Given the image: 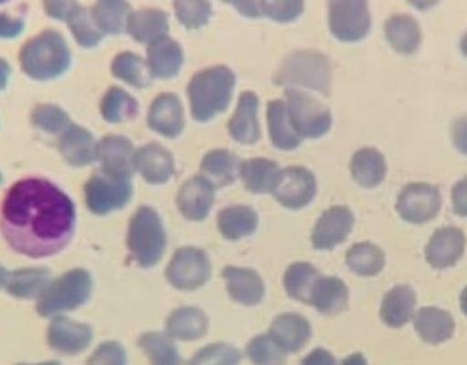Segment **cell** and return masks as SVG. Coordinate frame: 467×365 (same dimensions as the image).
<instances>
[{"instance_id":"1","label":"cell","mask_w":467,"mask_h":365,"mask_svg":"<svg viewBox=\"0 0 467 365\" xmlns=\"http://www.w3.org/2000/svg\"><path fill=\"white\" fill-rule=\"evenodd\" d=\"M76 209L70 197L43 177L17 180L0 204V233L17 255L45 258L72 240Z\"/></svg>"},{"instance_id":"2","label":"cell","mask_w":467,"mask_h":365,"mask_svg":"<svg viewBox=\"0 0 467 365\" xmlns=\"http://www.w3.org/2000/svg\"><path fill=\"white\" fill-rule=\"evenodd\" d=\"M234 86L235 75L225 66H213L195 73L187 88L194 120L204 123L223 113L231 103Z\"/></svg>"},{"instance_id":"3","label":"cell","mask_w":467,"mask_h":365,"mask_svg":"<svg viewBox=\"0 0 467 365\" xmlns=\"http://www.w3.org/2000/svg\"><path fill=\"white\" fill-rule=\"evenodd\" d=\"M283 88H306L329 95L332 88L331 60L324 53L302 50L289 55L274 78Z\"/></svg>"},{"instance_id":"4","label":"cell","mask_w":467,"mask_h":365,"mask_svg":"<svg viewBox=\"0 0 467 365\" xmlns=\"http://www.w3.org/2000/svg\"><path fill=\"white\" fill-rule=\"evenodd\" d=\"M127 245L140 267H153L166 251L167 235L159 213L151 207H140L129 227Z\"/></svg>"},{"instance_id":"5","label":"cell","mask_w":467,"mask_h":365,"mask_svg":"<svg viewBox=\"0 0 467 365\" xmlns=\"http://www.w3.org/2000/svg\"><path fill=\"white\" fill-rule=\"evenodd\" d=\"M90 274L83 268H75L63 274L62 277L50 281L39 298L36 310L42 317L58 316L66 311H73L90 298Z\"/></svg>"},{"instance_id":"6","label":"cell","mask_w":467,"mask_h":365,"mask_svg":"<svg viewBox=\"0 0 467 365\" xmlns=\"http://www.w3.org/2000/svg\"><path fill=\"white\" fill-rule=\"evenodd\" d=\"M443 204L441 189L433 182H412L402 187L396 212L409 224H428L438 217Z\"/></svg>"},{"instance_id":"7","label":"cell","mask_w":467,"mask_h":365,"mask_svg":"<svg viewBox=\"0 0 467 365\" xmlns=\"http://www.w3.org/2000/svg\"><path fill=\"white\" fill-rule=\"evenodd\" d=\"M286 110L292 128L301 139H318L331 129V111L308 93L296 89L286 90Z\"/></svg>"},{"instance_id":"8","label":"cell","mask_w":467,"mask_h":365,"mask_svg":"<svg viewBox=\"0 0 467 365\" xmlns=\"http://www.w3.org/2000/svg\"><path fill=\"white\" fill-rule=\"evenodd\" d=\"M329 29L339 42L357 43L372 27L369 0H328Z\"/></svg>"},{"instance_id":"9","label":"cell","mask_w":467,"mask_h":365,"mask_svg":"<svg viewBox=\"0 0 467 365\" xmlns=\"http://www.w3.org/2000/svg\"><path fill=\"white\" fill-rule=\"evenodd\" d=\"M212 277V263L205 251L195 247L180 248L167 268V280L172 287L192 291L202 287Z\"/></svg>"},{"instance_id":"10","label":"cell","mask_w":467,"mask_h":365,"mask_svg":"<svg viewBox=\"0 0 467 365\" xmlns=\"http://www.w3.org/2000/svg\"><path fill=\"white\" fill-rule=\"evenodd\" d=\"M274 196L286 209L299 210L314 200L317 180L308 169L292 166L279 172Z\"/></svg>"},{"instance_id":"11","label":"cell","mask_w":467,"mask_h":365,"mask_svg":"<svg viewBox=\"0 0 467 365\" xmlns=\"http://www.w3.org/2000/svg\"><path fill=\"white\" fill-rule=\"evenodd\" d=\"M466 235L456 225H445L429 238L425 248L428 265L435 270H445L458 265L466 250Z\"/></svg>"},{"instance_id":"12","label":"cell","mask_w":467,"mask_h":365,"mask_svg":"<svg viewBox=\"0 0 467 365\" xmlns=\"http://www.w3.org/2000/svg\"><path fill=\"white\" fill-rule=\"evenodd\" d=\"M355 224L354 213L347 205H334L319 217L312 232V245L317 250H332L342 245Z\"/></svg>"},{"instance_id":"13","label":"cell","mask_w":467,"mask_h":365,"mask_svg":"<svg viewBox=\"0 0 467 365\" xmlns=\"http://www.w3.org/2000/svg\"><path fill=\"white\" fill-rule=\"evenodd\" d=\"M93 329L66 317H55L47 328V342L53 351L63 356H78L90 346Z\"/></svg>"},{"instance_id":"14","label":"cell","mask_w":467,"mask_h":365,"mask_svg":"<svg viewBox=\"0 0 467 365\" xmlns=\"http://www.w3.org/2000/svg\"><path fill=\"white\" fill-rule=\"evenodd\" d=\"M383 35L393 52L400 56H412L423 45V29L415 16L393 14L383 25Z\"/></svg>"},{"instance_id":"15","label":"cell","mask_w":467,"mask_h":365,"mask_svg":"<svg viewBox=\"0 0 467 365\" xmlns=\"http://www.w3.org/2000/svg\"><path fill=\"white\" fill-rule=\"evenodd\" d=\"M215 187L205 177L194 176L180 187L177 205L185 219L202 222L214 204Z\"/></svg>"},{"instance_id":"16","label":"cell","mask_w":467,"mask_h":365,"mask_svg":"<svg viewBox=\"0 0 467 365\" xmlns=\"http://www.w3.org/2000/svg\"><path fill=\"white\" fill-rule=\"evenodd\" d=\"M149 128L161 136L174 139L184 130V109L182 100L172 93H161L149 110Z\"/></svg>"},{"instance_id":"17","label":"cell","mask_w":467,"mask_h":365,"mask_svg":"<svg viewBox=\"0 0 467 365\" xmlns=\"http://www.w3.org/2000/svg\"><path fill=\"white\" fill-rule=\"evenodd\" d=\"M416 333L431 346H439L453 337L456 324L449 311L438 307H423L413 317Z\"/></svg>"},{"instance_id":"18","label":"cell","mask_w":467,"mask_h":365,"mask_svg":"<svg viewBox=\"0 0 467 365\" xmlns=\"http://www.w3.org/2000/svg\"><path fill=\"white\" fill-rule=\"evenodd\" d=\"M349 170L357 184L365 189H375L387 179V159L375 147H362L350 159Z\"/></svg>"},{"instance_id":"19","label":"cell","mask_w":467,"mask_h":365,"mask_svg":"<svg viewBox=\"0 0 467 365\" xmlns=\"http://www.w3.org/2000/svg\"><path fill=\"white\" fill-rule=\"evenodd\" d=\"M258 98L253 91H244L238 100L235 113L233 114L228 131L234 141L241 144H254L261 136L260 123H258Z\"/></svg>"},{"instance_id":"20","label":"cell","mask_w":467,"mask_h":365,"mask_svg":"<svg viewBox=\"0 0 467 365\" xmlns=\"http://www.w3.org/2000/svg\"><path fill=\"white\" fill-rule=\"evenodd\" d=\"M136 167L150 184H162L174 174L172 154L159 143L141 147L136 154Z\"/></svg>"},{"instance_id":"21","label":"cell","mask_w":467,"mask_h":365,"mask_svg":"<svg viewBox=\"0 0 467 365\" xmlns=\"http://www.w3.org/2000/svg\"><path fill=\"white\" fill-rule=\"evenodd\" d=\"M184 62L182 46L166 36L156 40L147 50V66L156 78H171L179 75Z\"/></svg>"},{"instance_id":"22","label":"cell","mask_w":467,"mask_h":365,"mask_svg":"<svg viewBox=\"0 0 467 365\" xmlns=\"http://www.w3.org/2000/svg\"><path fill=\"white\" fill-rule=\"evenodd\" d=\"M311 326L299 314L285 313L276 317L270 336L285 352H298L311 339Z\"/></svg>"},{"instance_id":"23","label":"cell","mask_w":467,"mask_h":365,"mask_svg":"<svg viewBox=\"0 0 467 365\" xmlns=\"http://www.w3.org/2000/svg\"><path fill=\"white\" fill-rule=\"evenodd\" d=\"M131 197L130 182L119 180L116 182L108 180H96L90 182L88 190V203L96 214H106L113 210L121 209Z\"/></svg>"},{"instance_id":"24","label":"cell","mask_w":467,"mask_h":365,"mask_svg":"<svg viewBox=\"0 0 467 365\" xmlns=\"http://www.w3.org/2000/svg\"><path fill=\"white\" fill-rule=\"evenodd\" d=\"M416 293L409 286H396L383 297L380 318L390 328H400L413 319Z\"/></svg>"},{"instance_id":"25","label":"cell","mask_w":467,"mask_h":365,"mask_svg":"<svg viewBox=\"0 0 467 365\" xmlns=\"http://www.w3.org/2000/svg\"><path fill=\"white\" fill-rule=\"evenodd\" d=\"M231 298L243 306H256L265 294L263 280L250 268L227 267L223 273Z\"/></svg>"},{"instance_id":"26","label":"cell","mask_w":467,"mask_h":365,"mask_svg":"<svg viewBox=\"0 0 467 365\" xmlns=\"http://www.w3.org/2000/svg\"><path fill=\"white\" fill-rule=\"evenodd\" d=\"M349 291L344 281L335 277H319L312 290L309 304L325 316H337L348 307Z\"/></svg>"},{"instance_id":"27","label":"cell","mask_w":467,"mask_h":365,"mask_svg":"<svg viewBox=\"0 0 467 365\" xmlns=\"http://www.w3.org/2000/svg\"><path fill=\"white\" fill-rule=\"evenodd\" d=\"M50 281H52V276L49 268H19L14 273H9L5 287L15 298L33 300V298H39Z\"/></svg>"},{"instance_id":"28","label":"cell","mask_w":467,"mask_h":365,"mask_svg":"<svg viewBox=\"0 0 467 365\" xmlns=\"http://www.w3.org/2000/svg\"><path fill=\"white\" fill-rule=\"evenodd\" d=\"M279 172L278 164L273 160L256 157L241 163L240 176L248 192L265 194L275 189Z\"/></svg>"},{"instance_id":"29","label":"cell","mask_w":467,"mask_h":365,"mask_svg":"<svg viewBox=\"0 0 467 365\" xmlns=\"http://www.w3.org/2000/svg\"><path fill=\"white\" fill-rule=\"evenodd\" d=\"M240 159L225 149L210 151L202 162V176L214 187L228 186L235 182L240 174Z\"/></svg>"},{"instance_id":"30","label":"cell","mask_w":467,"mask_h":365,"mask_svg":"<svg viewBox=\"0 0 467 365\" xmlns=\"http://www.w3.org/2000/svg\"><path fill=\"white\" fill-rule=\"evenodd\" d=\"M129 32L140 43H151L169 35V15L164 10L143 9L131 15Z\"/></svg>"},{"instance_id":"31","label":"cell","mask_w":467,"mask_h":365,"mask_svg":"<svg viewBox=\"0 0 467 365\" xmlns=\"http://www.w3.org/2000/svg\"><path fill=\"white\" fill-rule=\"evenodd\" d=\"M266 119H268V130H270L271 141L276 149L281 151H294L301 144V137L292 128L289 120L286 103L283 100L270 101L266 109Z\"/></svg>"},{"instance_id":"32","label":"cell","mask_w":467,"mask_h":365,"mask_svg":"<svg viewBox=\"0 0 467 365\" xmlns=\"http://www.w3.org/2000/svg\"><path fill=\"white\" fill-rule=\"evenodd\" d=\"M208 319L202 310L195 307H182L172 311L167 319V334L172 339L192 341L205 336Z\"/></svg>"},{"instance_id":"33","label":"cell","mask_w":467,"mask_h":365,"mask_svg":"<svg viewBox=\"0 0 467 365\" xmlns=\"http://www.w3.org/2000/svg\"><path fill=\"white\" fill-rule=\"evenodd\" d=\"M218 230L227 240H240L258 227V215L248 205H231L218 213Z\"/></svg>"},{"instance_id":"34","label":"cell","mask_w":467,"mask_h":365,"mask_svg":"<svg viewBox=\"0 0 467 365\" xmlns=\"http://www.w3.org/2000/svg\"><path fill=\"white\" fill-rule=\"evenodd\" d=\"M385 253L372 243H358L347 253V265L350 270L362 277L378 276L385 267Z\"/></svg>"},{"instance_id":"35","label":"cell","mask_w":467,"mask_h":365,"mask_svg":"<svg viewBox=\"0 0 467 365\" xmlns=\"http://www.w3.org/2000/svg\"><path fill=\"white\" fill-rule=\"evenodd\" d=\"M319 277H321L319 271L308 263H296L289 266L286 270L284 286L291 298L309 304L312 290Z\"/></svg>"},{"instance_id":"36","label":"cell","mask_w":467,"mask_h":365,"mask_svg":"<svg viewBox=\"0 0 467 365\" xmlns=\"http://www.w3.org/2000/svg\"><path fill=\"white\" fill-rule=\"evenodd\" d=\"M140 349H143L151 365H189L180 357L174 342L166 334L146 333L140 337Z\"/></svg>"},{"instance_id":"37","label":"cell","mask_w":467,"mask_h":365,"mask_svg":"<svg viewBox=\"0 0 467 365\" xmlns=\"http://www.w3.org/2000/svg\"><path fill=\"white\" fill-rule=\"evenodd\" d=\"M104 154H106V166L110 167L117 176L127 179L133 173L136 162H133V146L130 141L121 137L109 139Z\"/></svg>"},{"instance_id":"38","label":"cell","mask_w":467,"mask_h":365,"mask_svg":"<svg viewBox=\"0 0 467 365\" xmlns=\"http://www.w3.org/2000/svg\"><path fill=\"white\" fill-rule=\"evenodd\" d=\"M174 12L182 26L200 29L210 22L213 15L210 0H174Z\"/></svg>"},{"instance_id":"39","label":"cell","mask_w":467,"mask_h":365,"mask_svg":"<svg viewBox=\"0 0 467 365\" xmlns=\"http://www.w3.org/2000/svg\"><path fill=\"white\" fill-rule=\"evenodd\" d=\"M114 73L136 88H147L153 78L147 63L134 53L119 56L114 63Z\"/></svg>"},{"instance_id":"40","label":"cell","mask_w":467,"mask_h":365,"mask_svg":"<svg viewBox=\"0 0 467 365\" xmlns=\"http://www.w3.org/2000/svg\"><path fill=\"white\" fill-rule=\"evenodd\" d=\"M247 356L255 365H285L286 352L274 341L270 334L251 339Z\"/></svg>"},{"instance_id":"41","label":"cell","mask_w":467,"mask_h":365,"mask_svg":"<svg viewBox=\"0 0 467 365\" xmlns=\"http://www.w3.org/2000/svg\"><path fill=\"white\" fill-rule=\"evenodd\" d=\"M240 361L241 352L235 347L215 342L200 349L189 365H237Z\"/></svg>"},{"instance_id":"42","label":"cell","mask_w":467,"mask_h":365,"mask_svg":"<svg viewBox=\"0 0 467 365\" xmlns=\"http://www.w3.org/2000/svg\"><path fill=\"white\" fill-rule=\"evenodd\" d=\"M139 111L137 101L127 95L126 91L113 89L104 103V114L110 121H121L133 119Z\"/></svg>"},{"instance_id":"43","label":"cell","mask_w":467,"mask_h":365,"mask_svg":"<svg viewBox=\"0 0 467 365\" xmlns=\"http://www.w3.org/2000/svg\"><path fill=\"white\" fill-rule=\"evenodd\" d=\"M263 16L278 23L298 19L304 12V0H263Z\"/></svg>"},{"instance_id":"44","label":"cell","mask_w":467,"mask_h":365,"mask_svg":"<svg viewBox=\"0 0 467 365\" xmlns=\"http://www.w3.org/2000/svg\"><path fill=\"white\" fill-rule=\"evenodd\" d=\"M129 12L126 0H101L100 15L104 26L111 32H120Z\"/></svg>"},{"instance_id":"45","label":"cell","mask_w":467,"mask_h":365,"mask_svg":"<svg viewBox=\"0 0 467 365\" xmlns=\"http://www.w3.org/2000/svg\"><path fill=\"white\" fill-rule=\"evenodd\" d=\"M127 357L123 347L116 341L103 342L98 347L90 359L88 360V365H126Z\"/></svg>"},{"instance_id":"46","label":"cell","mask_w":467,"mask_h":365,"mask_svg":"<svg viewBox=\"0 0 467 365\" xmlns=\"http://www.w3.org/2000/svg\"><path fill=\"white\" fill-rule=\"evenodd\" d=\"M449 136L454 151L467 157V113L461 114L451 121Z\"/></svg>"},{"instance_id":"47","label":"cell","mask_w":467,"mask_h":365,"mask_svg":"<svg viewBox=\"0 0 467 365\" xmlns=\"http://www.w3.org/2000/svg\"><path fill=\"white\" fill-rule=\"evenodd\" d=\"M451 212L462 219H467V176L454 182L451 190Z\"/></svg>"},{"instance_id":"48","label":"cell","mask_w":467,"mask_h":365,"mask_svg":"<svg viewBox=\"0 0 467 365\" xmlns=\"http://www.w3.org/2000/svg\"><path fill=\"white\" fill-rule=\"evenodd\" d=\"M261 4H263V0H231V5H233L243 16L250 17V19L263 17Z\"/></svg>"},{"instance_id":"49","label":"cell","mask_w":467,"mask_h":365,"mask_svg":"<svg viewBox=\"0 0 467 365\" xmlns=\"http://www.w3.org/2000/svg\"><path fill=\"white\" fill-rule=\"evenodd\" d=\"M301 365H337V361L331 352L318 349H314L308 357H306Z\"/></svg>"},{"instance_id":"50","label":"cell","mask_w":467,"mask_h":365,"mask_svg":"<svg viewBox=\"0 0 467 365\" xmlns=\"http://www.w3.org/2000/svg\"><path fill=\"white\" fill-rule=\"evenodd\" d=\"M406 2L409 6H412L418 12H431L441 4V0H406Z\"/></svg>"},{"instance_id":"51","label":"cell","mask_w":467,"mask_h":365,"mask_svg":"<svg viewBox=\"0 0 467 365\" xmlns=\"http://www.w3.org/2000/svg\"><path fill=\"white\" fill-rule=\"evenodd\" d=\"M342 365H368V361L360 352H355L352 356L345 359L344 361H342Z\"/></svg>"},{"instance_id":"52","label":"cell","mask_w":467,"mask_h":365,"mask_svg":"<svg viewBox=\"0 0 467 365\" xmlns=\"http://www.w3.org/2000/svg\"><path fill=\"white\" fill-rule=\"evenodd\" d=\"M459 52L463 56L464 59H467V29L464 30L463 35L459 40Z\"/></svg>"},{"instance_id":"53","label":"cell","mask_w":467,"mask_h":365,"mask_svg":"<svg viewBox=\"0 0 467 365\" xmlns=\"http://www.w3.org/2000/svg\"><path fill=\"white\" fill-rule=\"evenodd\" d=\"M461 308L464 316L467 317V287L463 288L461 294Z\"/></svg>"},{"instance_id":"54","label":"cell","mask_w":467,"mask_h":365,"mask_svg":"<svg viewBox=\"0 0 467 365\" xmlns=\"http://www.w3.org/2000/svg\"><path fill=\"white\" fill-rule=\"evenodd\" d=\"M7 276H9V273H7L6 268L2 267L0 266V288L5 287V284H6Z\"/></svg>"},{"instance_id":"55","label":"cell","mask_w":467,"mask_h":365,"mask_svg":"<svg viewBox=\"0 0 467 365\" xmlns=\"http://www.w3.org/2000/svg\"><path fill=\"white\" fill-rule=\"evenodd\" d=\"M19 365H60L57 361L40 362V364H19Z\"/></svg>"},{"instance_id":"56","label":"cell","mask_w":467,"mask_h":365,"mask_svg":"<svg viewBox=\"0 0 467 365\" xmlns=\"http://www.w3.org/2000/svg\"><path fill=\"white\" fill-rule=\"evenodd\" d=\"M6 2H9V0H0V5L6 4Z\"/></svg>"},{"instance_id":"57","label":"cell","mask_w":467,"mask_h":365,"mask_svg":"<svg viewBox=\"0 0 467 365\" xmlns=\"http://www.w3.org/2000/svg\"><path fill=\"white\" fill-rule=\"evenodd\" d=\"M224 2H227V4H231V0H224Z\"/></svg>"}]
</instances>
